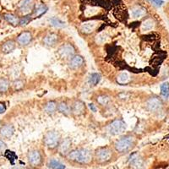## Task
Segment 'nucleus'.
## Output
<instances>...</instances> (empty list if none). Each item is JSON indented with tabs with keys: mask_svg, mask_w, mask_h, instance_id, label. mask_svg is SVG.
<instances>
[{
	"mask_svg": "<svg viewBox=\"0 0 169 169\" xmlns=\"http://www.w3.org/2000/svg\"><path fill=\"white\" fill-rule=\"evenodd\" d=\"M65 158L67 162L74 166L86 167L89 166L94 161V155L93 151L88 148H75L71 149L68 152Z\"/></svg>",
	"mask_w": 169,
	"mask_h": 169,
	"instance_id": "f257e3e1",
	"label": "nucleus"
},
{
	"mask_svg": "<svg viewBox=\"0 0 169 169\" xmlns=\"http://www.w3.org/2000/svg\"><path fill=\"white\" fill-rule=\"evenodd\" d=\"M93 155L94 161L96 163L102 166H105L115 160L116 151L109 146H101L95 150Z\"/></svg>",
	"mask_w": 169,
	"mask_h": 169,
	"instance_id": "f03ea898",
	"label": "nucleus"
},
{
	"mask_svg": "<svg viewBox=\"0 0 169 169\" xmlns=\"http://www.w3.org/2000/svg\"><path fill=\"white\" fill-rule=\"evenodd\" d=\"M137 144V139L132 135H126L115 141L113 145V149L116 153L124 155L130 152Z\"/></svg>",
	"mask_w": 169,
	"mask_h": 169,
	"instance_id": "7ed1b4c3",
	"label": "nucleus"
},
{
	"mask_svg": "<svg viewBox=\"0 0 169 169\" xmlns=\"http://www.w3.org/2000/svg\"><path fill=\"white\" fill-rule=\"evenodd\" d=\"M61 135L58 131L56 130H50L43 136V143L44 146L50 151H53L58 148L61 141Z\"/></svg>",
	"mask_w": 169,
	"mask_h": 169,
	"instance_id": "20e7f679",
	"label": "nucleus"
},
{
	"mask_svg": "<svg viewBox=\"0 0 169 169\" xmlns=\"http://www.w3.org/2000/svg\"><path fill=\"white\" fill-rule=\"evenodd\" d=\"M127 129V124L123 119H116L111 121L106 126V132L112 136L122 135Z\"/></svg>",
	"mask_w": 169,
	"mask_h": 169,
	"instance_id": "39448f33",
	"label": "nucleus"
},
{
	"mask_svg": "<svg viewBox=\"0 0 169 169\" xmlns=\"http://www.w3.org/2000/svg\"><path fill=\"white\" fill-rule=\"evenodd\" d=\"M27 160H28L29 165L33 168H38L42 165L43 157L42 152L39 150H30L27 154Z\"/></svg>",
	"mask_w": 169,
	"mask_h": 169,
	"instance_id": "423d86ee",
	"label": "nucleus"
},
{
	"mask_svg": "<svg viewBox=\"0 0 169 169\" xmlns=\"http://www.w3.org/2000/svg\"><path fill=\"white\" fill-rule=\"evenodd\" d=\"M75 47L73 44L70 42L63 43V45L58 47V54L64 59H70L75 54Z\"/></svg>",
	"mask_w": 169,
	"mask_h": 169,
	"instance_id": "0eeeda50",
	"label": "nucleus"
},
{
	"mask_svg": "<svg viewBox=\"0 0 169 169\" xmlns=\"http://www.w3.org/2000/svg\"><path fill=\"white\" fill-rule=\"evenodd\" d=\"M129 167L132 169H146V163L141 156L137 153H134L129 157Z\"/></svg>",
	"mask_w": 169,
	"mask_h": 169,
	"instance_id": "6e6552de",
	"label": "nucleus"
},
{
	"mask_svg": "<svg viewBox=\"0 0 169 169\" xmlns=\"http://www.w3.org/2000/svg\"><path fill=\"white\" fill-rule=\"evenodd\" d=\"M71 146H72V139L70 138L67 137L65 139H61L59 145L57 148L58 152L62 157H64L71 150Z\"/></svg>",
	"mask_w": 169,
	"mask_h": 169,
	"instance_id": "1a4fd4ad",
	"label": "nucleus"
},
{
	"mask_svg": "<svg viewBox=\"0 0 169 169\" xmlns=\"http://www.w3.org/2000/svg\"><path fill=\"white\" fill-rule=\"evenodd\" d=\"M163 107V103L162 100L158 98V97H151L150 99L147 100V102L146 103V108L149 112L154 113V112H157L158 110H160Z\"/></svg>",
	"mask_w": 169,
	"mask_h": 169,
	"instance_id": "9d476101",
	"label": "nucleus"
},
{
	"mask_svg": "<svg viewBox=\"0 0 169 169\" xmlns=\"http://www.w3.org/2000/svg\"><path fill=\"white\" fill-rule=\"evenodd\" d=\"M35 0H21L19 3V10L21 14H23L24 15L30 14L34 10L35 7Z\"/></svg>",
	"mask_w": 169,
	"mask_h": 169,
	"instance_id": "9b49d317",
	"label": "nucleus"
},
{
	"mask_svg": "<svg viewBox=\"0 0 169 169\" xmlns=\"http://www.w3.org/2000/svg\"><path fill=\"white\" fill-rule=\"evenodd\" d=\"M70 107H71V113L76 117L83 115V114H85L86 111V104L82 101H80V100H75L72 103V105L70 106Z\"/></svg>",
	"mask_w": 169,
	"mask_h": 169,
	"instance_id": "f8f14e48",
	"label": "nucleus"
},
{
	"mask_svg": "<svg viewBox=\"0 0 169 169\" xmlns=\"http://www.w3.org/2000/svg\"><path fill=\"white\" fill-rule=\"evenodd\" d=\"M32 39H33L32 33L28 30H25L17 37V42L20 46H26L32 42Z\"/></svg>",
	"mask_w": 169,
	"mask_h": 169,
	"instance_id": "ddd939ff",
	"label": "nucleus"
},
{
	"mask_svg": "<svg viewBox=\"0 0 169 169\" xmlns=\"http://www.w3.org/2000/svg\"><path fill=\"white\" fill-rule=\"evenodd\" d=\"M59 42V36L56 33H50L43 38V44L48 47L55 46Z\"/></svg>",
	"mask_w": 169,
	"mask_h": 169,
	"instance_id": "4468645a",
	"label": "nucleus"
},
{
	"mask_svg": "<svg viewBox=\"0 0 169 169\" xmlns=\"http://www.w3.org/2000/svg\"><path fill=\"white\" fill-rule=\"evenodd\" d=\"M85 63V59L81 55L79 54H74L71 58L70 59V67L73 70H77L80 69V67H82Z\"/></svg>",
	"mask_w": 169,
	"mask_h": 169,
	"instance_id": "2eb2a0df",
	"label": "nucleus"
},
{
	"mask_svg": "<svg viewBox=\"0 0 169 169\" xmlns=\"http://www.w3.org/2000/svg\"><path fill=\"white\" fill-rule=\"evenodd\" d=\"M14 133V129L13 125H11V124L3 125L0 129V135L2 138H4V139L11 138L13 136Z\"/></svg>",
	"mask_w": 169,
	"mask_h": 169,
	"instance_id": "dca6fc26",
	"label": "nucleus"
},
{
	"mask_svg": "<svg viewBox=\"0 0 169 169\" xmlns=\"http://www.w3.org/2000/svg\"><path fill=\"white\" fill-rule=\"evenodd\" d=\"M16 47L15 42L13 40H8L2 44L1 46V52L4 54H8L13 52Z\"/></svg>",
	"mask_w": 169,
	"mask_h": 169,
	"instance_id": "f3484780",
	"label": "nucleus"
},
{
	"mask_svg": "<svg viewBox=\"0 0 169 169\" xmlns=\"http://www.w3.org/2000/svg\"><path fill=\"white\" fill-rule=\"evenodd\" d=\"M97 27V24L95 21L92 22H87V23L82 24V26L80 27V30L84 34H91L92 33L94 30H96Z\"/></svg>",
	"mask_w": 169,
	"mask_h": 169,
	"instance_id": "a211bd4d",
	"label": "nucleus"
},
{
	"mask_svg": "<svg viewBox=\"0 0 169 169\" xmlns=\"http://www.w3.org/2000/svg\"><path fill=\"white\" fill-rule=\"evenodd\" d=\"M57 111H58L60 113H62V114L65 115V116H69L70 114H71V107H70V105H69L64 101L58 103Z\"/></svg>",
	"mask_w": 169,
	"mask_h": 169,
	"instance_id": "6ab92c4d",
	"label": "nucleus"
},
{
	"mask_svg": "<svg viewBox=\"0 0 169 169\" xmlns=\"http://www.w3.org/2000/svg\"><path fill=\"white\" fill-rule=\"evenodd\" d=\"M46 167L49 169H65V165L62 163L60 161L54 158H51L47 161Z\"/></svg>",
	"mask_w": 169,
	"mask_h": 169,
	"instance_id": "aec40b11",
	"label": "nucleus"
},
{
	"mask_svg": "<svg viewBox=\"0 0 169 169\" xmlns=\"http://www.w3.org/2000/svg\"><path fill=\"white\" fill-rule=\"evenodd\" d=\"M57 108H58V103L55 101H48L44 105V111L50 115L56 113Z\"/></svg>",
	"mask_w": 169,
	"mask_h": 169,
	"instance_id": "412c9836",
	"label": "nucleus"
},
{
	"mask_svg": "<svg viewBox=\"0 0 169 169\" xmlns=\"http://www.w3.org/2000/svg\"><path fill=\"white\" fill-rule=\"evenodd\" d=\"M4 20H6L7 22L13 26H19V21H20V18L16 15H14L13 14H5L3 15Z\"/></svg>",
	"mask_w": 169,
	"mask_h": 169,
	"instance_id": "4be33fe9",
	"label": "nucleus"
},
{
	"mask_svg": "<svg viewBox=\"0 0 169 169\" xmlns=\"http://www.w3.org/2000/svg\"><path fill=\"white\" fill-rule=\"evenodd\" d=\"M132 13V16L134 18H139V17L143 16L145 13H146V10L140 6H135L131 10Z\"/></svg>",
	"mask_w": 169,
	"mask_h": 169,
	"instance_id": "5701e85b",
	"label": "nucleus"
},
{
	"mask_svg": "<svg viewBox=\"0 0 169 169\" xmlns=\"http://www.w3.org/2000/svg\"><path fill=\"white\" fill-rule=\"evenodd\" d=\"M110 97L107 95H99L96 98V102L101 106H107L110 103Z\"/></svg>",
	"mask_w": 169,
	"mask_h": 169,
	"instance_id": "b1692460",
	"label": "nucleus"
},
{
	"mask_svg": "<svg viewBox=\"0 0 169 169\" xmlns=\"http://www.w3.org/2000/svg\"><path fill=\"white\" fill-rule=\"evenodd\" d=\"M101 80V74L98 73H93L89 78V84L91 86H95L99 83Z\"/></svg>",
	"mask_w": 169,
	"mask_h": 169,
	"instance_id": "393cba45",
	"label": "nucleus"
},
{
	"mask_svg": "<svg viewBox=\"0 0 169 169\" xmlns=\"http://www.w3.org/2000/svg\"><path fill=\"white\" fill-rule=\"evenodd\" d=\"M161 96L163 99H167L169 97V83L167 82L161 85Z\"/></svg>",
	"mask_w": 169,
	"mask_h": 169,
	"instance_id": "a878e982",
	"label": "nucleus"
},
{
	"mask_svg": "<svg viewBox=\"0 0 169 169\" xmlns=\"http://www.w3.org/2000/svg\"><path fill=\"white\" fill-rule=\"evenodd\" d=\"M117 81L121 85H124L127 84L129 81V74L126 72H123L119 74V76L117 78Z\"/></svg>",
	"mask_w": 169,
	"mask_h": 169,
	"instance_id": "bb28decb",
	"label": "nucleus"
},
{
	"mask_svg": "<svg viewBox=\"0 0 169 169\" xmlns=\"http://www.w3.org/2000/svg\"><path fill=\"white\" fill-rule=\"evenodd\" d=\"M47 10L48 9H47V7L46 5H40L34 10V15L37 17V18H40L41 16H42L43 14L46 13Z\"/></svg>",
	"mask_w": 169,
	"mask_h": 169,
	"instance_id": "cd10ccee",
	"label": "nucleus"
},
{
	"mask_svg": "<svg viewBox=\"0 0 169 169\" xmlns=\"http://www.w3.org/2000/svg\"><path fill=\"white\" fill-rule=\"evenodd\" d=\"M10 81L6 79H0V92H6L10 88Z\"/></svg>",
	"mask_w": 169,
	"mask_h": 169,
	"instance_id": "c85d7f7f",
	"label": "nucleus"
},
{
	"mask_svg": "<svg viewBox=\"0 0 169 169\" xmlns=\"http://www.w3.org/2000/svg\"><path fill=\"white\" fill-rule=\"evenodd\" d=\"M50 23L52 26L55 27H58V28H61V27L65 26V24L64 22H63L62 20H60L59 19H58L56 17H53L52 19H50Z\"/></svg>",
	"mask_w": 169,
	"mask_h": 169,
	"instance_id": "c756f323",
	"label": "nucleus"
},
{
	"mask_svg": "<svg viewBox=\"0 0 169 169\" xmlns=\"http://www.w3.org/2000/svg\"><path fill=\"white\" fill-rule=\"evenodd\" d=\"M31 20V15L30 14H27V15H24L22 18H20V21H19V26H26L28 24L30 23Z\"/></svg>",
	"mask_w": 169,
	"mask_h": 169,
	"instance_id": "7c9ffc66",
	"label": "nucleus"
},
{
	"mask_svg": "<svg viewBox=\"0 0 169 169\" xmlns=\"http://www.w3.org/2000/svg\"><path fill=\"white\" fill-rule=\"evenodd\" d=\"M154 27V22L152 20H146L142 24L143 30H151Z\"/></svg>",
	"mask_w": 169,
	"mask_h": 169,
	"instance_id": "2f4dec72",
	"label": "nucleus"
},
{
	"mask_svg": "<svg viewBox=\"0 0 169 169\" xmlns=\"http://www.w3.org/2000/svg\"><path fill=\"white\" fill-rule=\"evenodd\" d=\"M24 86H25V82L23 80H16L14 81L13 86L15 91H20V90H22L24 88Z\"/></svg>",
	"mask_w": 169,
	"mask_h": 169,
	"instance_id": "473e14b6",
	"label": "nucleus"
},
{
	"mask_svg": "<svg viewBox=\"0 0 169 169\" xmlns=\"http://www.w3.org/2000/svg\"><path fill=\"white\" fill-rule=\"evenodd\" d=\"M151 2L154 6L161 7L163 5V3H164V0H151Z\"/></svg>",
	"mask_w": 169,
	"mask_h": 169,
	"instance_id": "72a5a7b5",
	"label": "nucleus"
},
{
	"mask_svg": "<svg viewBox=\"0 0 169 169\" xmlns=\"http://www.w3.org/2000/svg\"><path fill=\"white\" fill-rule=\"evenodd\" d=\"M5 111H6V106H5V104L0 103V114L3 113Z\"/></svg>",
	"mask_w": 169,
	"mask_h": 169,
	"instance_id": "f704fd0d",
	"label": "nucleus"
},
{
	"mask_svg": "<svg viewBox=\"0 0 169 169\" xmlns=\"http://www.w3.org/2000/svg\"><path fill=\"white\" fill-rule=\"evenodd\" d=\"M5 148H6V144L3 142V140H1V139H0V152H1V151H4Z\"/></svg>",
	"mask_w": 169,
	"mask_h": 169,
	"instance_id": "c9c22d12",
	"label": "nucleus"
},
{
	"mask_svg": "<svg viewBox=\"0 0 169 169\" xmlns=\"http://www.w3.org/2000/svg\"><path fill=\"white\" fill-rule=\"evenodd\" d=\"M89 107H90V109L91 110L92 112L96 113V106L94 105V104H92V103L89 104Z\"/></svg>",
	"mask_w": 169,
	"mask_h": 169,
	"instance_id": "e433bc0d",
	"label": "nucleus"
},
{
	"mask_svg": "<svg viewBox=\"0 0 169 169\" xmlns=\"http://www.w3.org/2000/svg\"><path fill=\"white\" fill-rule=\"evenodd\" d=\"M0 19H1V17H0Z\"/></svg>",
	"mask_w": 169,
	"mask_h": 169,
	"instance_id": "4c0bfd02",
	"label": "nucleus"
}]
</instances>
